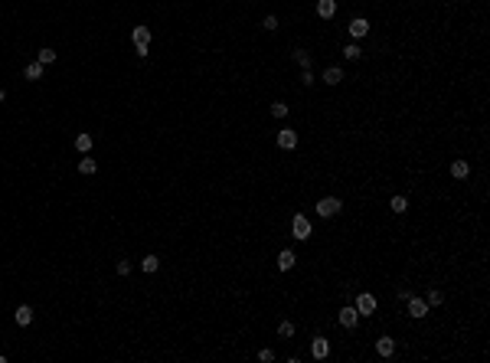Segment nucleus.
<instances>
[{
	"label": "nucleus",
	"mask_w": 490,
	"mask_h": 363,
	"mask_svg": "<svg viewBox=\"0 0 490 363\" xmlns=\"http://www.w3.org/2000/svg\"><path fill=\"white\" fill-rule=\"evenodd\" d=\"M405 304H409V314H412V318H425V314H428V301H425V298L409 295V298H405Z\"/></svg>",
	"instance_id": "4"
},
{
	"label": "nucleus",
	"mask_w": 490,
	"mask_h": 363,
	"mask_svg": "<svg viewBox=\"0 0 490 363\" xmlns=\"http://www.w3.org/2000/svg\"><path fill=\"white\" fill-rule=\"evenodd\" d=\"M272 115H274V118H288V105H284V101H274Z\"/></svg>",
	"instance_id": "23"
},
{
	"label": "nucleus",
	"mask_w": 490,
	"mask_h": 363,
	"mask_svg": "<svg viewBox=\"0 0 490 363\" xmlns=\"http://www.w3.org/2000/svg\"><path fill=\"white\" fill-rule=\"evenodd\" d=\"M366 33H370V23L363 20V17H356V20L350 23V36H353V40H363Z\"/></svg>",
	"instance_id": "11"
},
{
	"label": "nucleus",
	"mask_w": 490,
	"mask_h": 363,
	"mask_svg": "<svg viewBox=\"0 0 490 363\" xmlns=\"http://www.w3.org/2000/svg\"><path fill=\"white\" fill-rule=\"evenodd\" d=\"M92 144H95V138H92V134H85V131L76 134V151H78V154H88V151H92Z\"/></svg>",
	"instance_id": "12"
},
{
	"label": "nucleus",
	"mask_w": 490,
	"mask_h": 363,
	"mask_svg": "<svg viewBox=\"0 0 490 363\" xmlns=\"http://www.w3.org/2000/svg\"><path fill=\"white\" fill-rule=\"evenodd\" d=\"M278 147H284V151L297 147V131H291V128H281V131H278Z\"/></svg>",
	"instance_id": "6"
},
{
	"label": "nucleus",
	"mask_w": 490,
	"mask_h": 363,
	"mask_svg": "<svg viewBox=\"0 0 490 363\" xmlns=\"http://www.w3.org/2000/svg\"><path fill=\"white\" fill-rule=\"evenodd\" d=\"M291 232H294V239H311V220L304 213H297L291 220Z\"/></svg>",
	"instance_id": "3"
},
{
	"label": "nucleus",
	"mask_w": 490,
	"mask_h": 363,
	"mask_svg": "<svg viewBox=\"0 0 490 363\" xmlns=\"http://www.w3.org/2000/svg\"><path fill=\"white\" fill-rule=\"evenodd\" d=\"M118 275H131V262H128V259H121V262H118Z\"/></svg>",
	"instance_id": "27"
},
{
	"label": "nucleus",
	"mask_w": 490,
	"mask_h": 363,
	"mask_svg": "<svg viewBox=\"0 0 490 363\" xmlns=\"http://www.w3.org/2000/svg\"><path fill=\"white\" fill-rule=\"evenodd\" d=\"M294 262H297V255H294L291 249L278 252V268H281V272H291V268H294Z\"/></svg>",
	"instance_id": "13"
},
{
	"label": "nucleus",
	"mask_w": 490,
	"mask_h": 363,
	"mask_svg": "<svg viewBox=\"0 0 490 363\" xmlns=\"http://www.w3.org/2000/svg\"><path fill=\"white\" fill-rule=\"evenodd\" d=\"M131 40H134V53L141 56V59L151 53V49H147V46H151V30H147V26H134V30H131Z\"/></svg>",
	"instance_id": "1"
},
{
	"label": "nucleus",
	"mask_w": 490,
	"mask_h": 363,
	"mask_svg": "<svg viewBox=\"0 0 490 363\" xmlns=\"http://www.w3.org/2000/svg\"><path fill=\"white\" fill-rule=\"evenodd\" d=\"M337 13V0H317V17L320 20H330Z\"/></svg>",
	"instance_id": "10"
},
{
	"label": "nucleus",
	"mask_w": 490,
	"mask_h": 363,
	"mask_svg": "<svg viewBox=\"0 0 490 363\" xmlns=\"http://www.w3.org/2000/svg\"><path fill=\"white\" fill-rule=\"evenodd\" d=\"M278 334H281V337H294V324L291 321H281V324H278Z\"/></svg>",
	"instance_id": "24"
},
{
	"label": "nucleus",
	"mask_w": 490,
	"mask_h": 363,
	"mask_svg": "<svg viewBox=\"0 0 490 363\" xmlns=\"http://www.w3.org/2000/svg\"><path fill=\"white\" fill-rule=\"evenodd\" d=\"M340 79H343V69H337V66H330L324 72V82L327 85H340Z\"/></svg>",
	"instance_id": "17"
},
{
	"label": "nucleus",
	"mask_w": 490,
	"mask_h": 363,
	"mask_svg": "<svg viewBox=\"0 0 490 363\" xmlns=\"http://www.w3.org/2000/svg\"><path fill=\"white\" fill-rule=\"evenodd\" d=\"M327 353H330V343H327L324 337H314V341H311V357H314V360H324Z\"/></svg>",
	"instance_id": "9"
},
{
	"label": "nucleus",
	"mask_w": 490,
	"mask_h": 363,
	"mask_svg": "<svg viewBox=\"0 0 490 363\" xmlns=\"http://www.w3.org/2000/svg\"><path fill=\"white\" fill-rule=\"evenodd\" d=\"M258 360H261V363H272V360H274V350H268V347H265V350L258 353Z\"/></svg>",
	"instance_id": "28"
},
{
	"label": "nucleus",
	"mask_w": 490,
	"mask_h": 363,
	"mask_svg": "<svg viewBox=\"0 0 490 363\" xmlns=\"http://www.w3.org/2000/svg\"><path fill=\"white\" fill-rule=\"evenodd\" d=\"M389 206H392V213H405V209H409V200L405 197H392Z\"/></svg>",
	"instance_id": "21"
},
{
	"label": "nucleus",
	"mask_w": 490,
	"mask_h": 363,
	"mask_svg": "<svg viewBox=\"0 0 490 363\" xmlns=\"http://www.w3.org/2000/svg\"><path fill=\"white\" fill-rule=\"evenodd\" d=\"M356 321H359V311L353 308V304L340 308V324H343V327H356Z\"/></svg>",
	"instance_id": "7"
},
{
	"label": "nucleus",
	"mask_w": 490,
	"mask_h": 363,
	"mask_svg": "<svg viewBox=\"0 0 490 363\" xmlns=\"http://www.w3.org/2000/svg\"><path fill=\"white\" fill-rule=\"evenodd\" d=\"M343 56H347V59H359V46H347Z\"/></svg>",
	"instance_id": "29"
},
{
	"label": "nucleus",
	"mask_w": 490,
	"mask_h": 363,
	"mask_svg": "<svg viewBox=\"0 0 490 363\" xmlns=\"http://www.w3.org/2000/svg\"><path fill=\"white\" fill-rule=\"evenodd\" d=\"M261 26H265V30H268V33H272V30H278V17H272V13H268V17H265V20H261Z\"/></svg>",
	"instance_id": "26"
},
{
	"label": "nucleus",
	"mask_w": 490,
	"mask_h": 363,
	"mask_svg": "<svg viewBox=\"0 0 490 363\" xmlns=\"http://www.w3.org/2000/svg\"><path fill=\"white\" fill-rule=\"evenodd\" d=\"M36 62H43V66H53V62H56V53L49 49V46H46V49H39V53H36Z\"/></svg>",
	"instance_id": "19"
},
{
	"label": "nucleus",
	"mask_w": 490,
	"mask_h": 363,
	"mask_svg": "<svg viewBox=\"0 0 490 363\" xmlns=\"http://www.w3.org/2000/svg\"><path fill=\"white\" fill-rule=\"evenodd\" d=\"M425 301H428V304H441V301H445V295H441V291H435V288H431V291L425 295Z\"/></svg>",
	"instance_id": "25"
},
{
	"label": "nucleus",
	"mask_w": 490,
	"mask_h": 363,
	"mask_svg": "<svg viewBox=\"0 0 490 363\" xmlns=\"http://www.w3.org/2000/svg\"><path fill=\"white\" fill-rule=\"evenodd\" d=\"M468 174H470V164H468V161H454V164H451V177L464 180Z\"/></svg>",
	"instance_id": "16"
},
{
	"label": "nucleus",
	"mask_w": 490,
	"mask_h": 363,
	"mask_svg": "<svg viewBox=\"0 0 490 363\" xmlns=\"http://www.w3.org/2000/svg\"><path fill=\"white\" fill-rule=\"evenodd\" d=\"M43 62H26V69H23V76L30 79V82H36V79H43Z\"/></svg>",
	"instance_id": "15"
},
{
	"label": "nucleus",
	"mask_w": 490,
	"mask_h": 363,
	"mask_svg": "<svg viewBox=\"0 0 490 363\" xmlns=\"http://www.w3.org/2000/svg\"><path fill=\"white\" fill-rule=\"evenodd\" d=\"M376 353H379V357H392V353H395V341H392V337H379V341H376Z\"/></svg>",
	"instance_id": "14"
},
{
	"label": "nucleus",
	"mask_w": 490,
	"mask_h": 363,
	"mask_svg": "<svg viewBox=\"0 0 490 363\" xmlns=\"http://www.w3.org/2000/svg\"><path fill=\"white\" fill-rule=\"evenodd\" d=\"M340 197H324L320 203H317V216H324V220H330V216H337L340 213Z\"/></svg>",
	"instance_id": "2"
},
{
	"label": "nucleus",
	"mask_w": 490,
	"mask_h": 363,
	"mask_svg": "<svg viewBox=\"0 0 490 363\" xmlns=\"http://www.w3.org/2000/svg\"><path fill=\"white\" fill-rule=\"evenodd\" d=\"M294 62H297L301 69H307V66H311V56H307L304 49H297V53H294Z\"/></svg>",
	"instance_id": "22"
},
{
	"label": "nucleus",
	"mask_w": 490,
	"mask_h": 363,
	"mask_svg": "<svg viewBox=\"0 0 490 363\" xmlns=\"http://www.w3.org/2000/svg\"><path fill=\"white\" fill-rule=\"evenodd\" d=\"M95 170H98V164H95V161H92V157H82V161H78V174L92 177V174H95Z\"/></svg>",
	"instance_id": "18"
},
{
	"label": "nucleus",
	"mask_w": 490,
	"mask_h": 363,
	"mask_svg": "<svg viewBox=\"0 0 490 363\" xmlns=\"http://www.w3.org/2000/svg\"><path fill=\"white\" fill-rule=\"evenodd\" d=\"M141 268H144V272H157V268H160V259H157V255H144Z\"/></svg>",
	"instance_id": "20"
},
{
	"label": "nucleus",
	"mask_w": 490,
	"mask_h": 363,
	"mask_svg": "<svg viewBox=\"0 0 490 363\" xmlns=\"http://www.w3.org/2000/svg\"><path fill=\"white\" fill-rule=\"evenodd\" d=\"M353 308H356L359 314H366V318H370L372 311H376V298H372V295H366V291H363V295H356V304H353Z\"/></svg>",
	"instance_id": "5"
},
{
	"label": "nucleus",
	"mask_w": 490,
	"mask_h": 363,
	"mask_svg": "<svg viewBox=\"0 0 490 363\" xmlns=\"http://www.w3.org/2000/svg\"><path fill=\"white\" fill-rule=\"evenodd\" d=\"M13 321H17L20 327H30V324H33V308H30V304H20V308L13 311Z\"/></svg>",
	"instance_id": "8"
}]
</instances>
